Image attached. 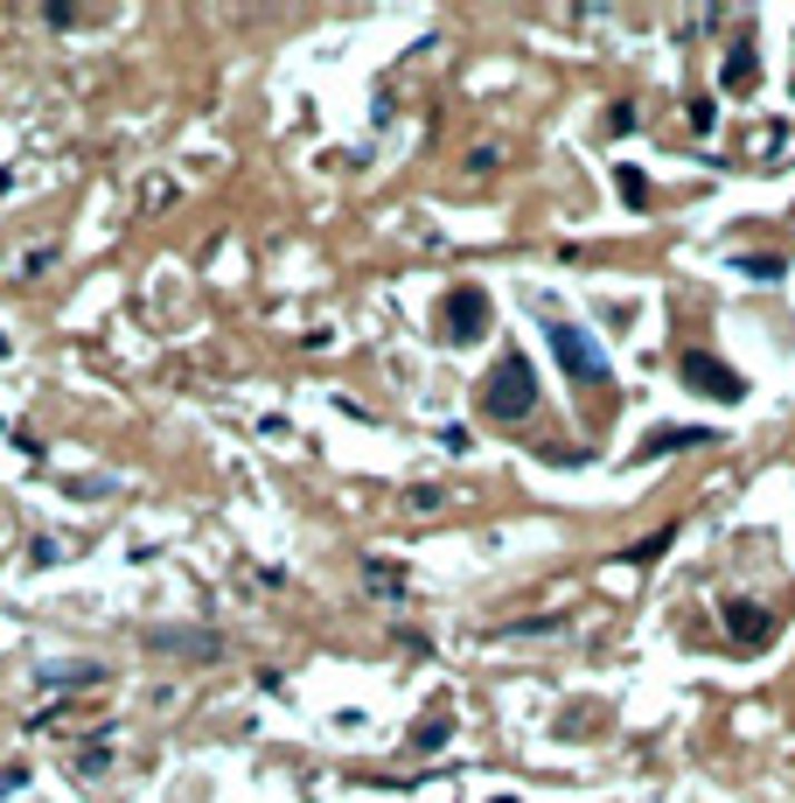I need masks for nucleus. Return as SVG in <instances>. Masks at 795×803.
Wrapping results in <instances>:
<instances>
[{
  "mask_svg": "<svg viewBox=\"0 0 795 803\" xmlns=\"http://www.w3.org/2000/svg\"><path fill=\"white\" fill-rule=\"evenodd\" d=\"M530 405H538V371H530L523 356L510 350V356H502V364L482 378V412H489V420H523Z\"/></svg>",
  "mask_w": 795,
  "mask_h": 803,
  "instance_id": "nucleus-1",
  "label": "nucleus"
},
{
  "mask_svg": "<svg viewBox=\"0 0 795 803\" xmlns=\"http://www.w3.org/2000/svg\"><path fill=\"white\" fill-rule=\"evenodd\" d=\"M705 440H719L711 427H656L642 448H635V461H656V454H684V448H705Z\"/></svg>",
  "mask_w": 795,
  "mask_h": 803,
  "instance_id": "nucleus-5",
  "label": "nucleus"
},
{
  "mask_svg": "<svg viewBox=\"0 0 795 803\" xmlns=\"http://www.w3.org/2000/svg\"><path fill=\"white\" fill-rule=\"evenodd\" d=\"M147 643H154V650H196V657H217V650H224V643L203 636V629H154Z\"/></svg>",
  "mask_w": 795,
  "mask_h": 803,
  "instance_id": "nucleus-7",
  "label": "nucleus"
},
{
  "mask_svg": "<svg viewBox=\"0 0 795 803\" xmlns=\"http://www.w3.org/2000/svg\"><path fill=\"white\" fill-rule=\"evenodd\" d=\"M754 77H760V57H754V42H739L726 57V70H719V85L726 91H754Z\"/></svg>",
  "mask_w": 795,
  "mask_h": 803,
  "instance_id": "nucleus-8",
  "label": "nucleus"
},
{
  "mask_svg": "<svg viewBox=\"0 0 795 803\" xmlns=\"http://www.w3.org/2000/svg\"><path fill=\"white\" fill-rule=\"evenodd\" d=\"M551 335V356H559V364H566V378L572 384H587V392H600V384H615V371H607V356L587 343V335H579L572 322H551L544 329Z\"/></svg>",
  "mask_w": 795,
  "mask_h": 803,
  "instance_id": "nucleus-2",
  "label": "nucleus"
},
{
  "mask_svg": "<svg viewBox=\"0 0 795 803\" xmlns=\"http://www.w3.org/2000/svg\"><path fill=\"white\" fill-rule=\"evenodd\" d=\"M711 119H719V106H711V98H691V126H698V134H705Z\"/></svg>",
  "mask_w": 795,
  "mask_h": 803,
  "instance_id": "nucleus-12",
  "label": "nucleus"
},
{
  "mask_svg": "<svg viewBox=\"0 0 795 803\" xmlns=\"http://www.w3.org/2000/svg\"><path fill=\"white\" fill-rule=\"evenodd\" d=\"M615 189H621L628 210H642V203H649V175H642V168H621V175H615Z\"/></svg>",
  "mask_w": 795,
  "mask_h": 803,
  "instance_id": "nucleus-10",
  "label": "nucleus"
},
{
  "mask_svg": "<svg viewBox=\"0 0 795 803\" xmlns=\"http://www.w3.org/2000/svg\"><path fill=\"white\" fill-rule=\"evenodd\" d=\"M670 538H677V531H670V525H662V531H656V538H635V546H628V566H656V559H662V552H670Z\"/></svg>",
  "mask_w": 795,
  "mask_h": 803,
  "instance_id": "nucleus-9",
  "label": "nucleus"
},
{
  "mask_svg": "<svg viewBox=\"0 0 795 803\" xmlns=\"http://www.w3.org/2000/svg\"><path fill=\"white\" fill-rule=\"evenodd\" d=\"M684 384H691L698 399H719V405H739V399H747V378H739L733 364H719V356H705V350L684 356Z\"/></svg>",
  "mask_w": 795,
  "mask_h": 803,
  "instance_id": "nucleus-3",
  "label": "nucleus"
},
{
  "mask_svg": "<svg viewBox=\"0 0 795 803\" xmlns=\"http://www.w3.org/2000/svg\"><path fill=\"white\" fill-rule=\"evenodd\" d=\"M440 315H446V335H454V343H474V335L489 329V294L482 287H454Z\"/></svg>",
  "mask_w": 795,
  "mask_h": 803,
  "instance_id": "nucleus-4",
  "label": "nucleus"
},
{
  "mask_svg": "<svg viewBox=\"0 0 795 803\" xmlns=\"http://www.w3.org/2000/svg\"><path fill=\"white\" fill-rule=\"evenodd\" d=\"M726 629H733V643H767L775 636V615L760 601H726Z\"/></svg>",
  "mask_w": 795,
  "mask_h": 803,
  "instance_id": "nucleus-6",
  "label": "nucleus"
},
{
  "mask_svg": "<svg viewBox=\"0 0 795 803\" xmlns=\"http://www.w3.org/2000/svg\"><path fill=\"white\" fill-rule=\"evenodd\" d=\"M733 273H747V280H782V258H775V252H767V258L747 252V258H733Z\"/></svg>",
  "mask_w": 795,
  "mask_h": 803,
  "instance_id": "nucleus-11",
  "label": "nucleus"
}]
</instances>
